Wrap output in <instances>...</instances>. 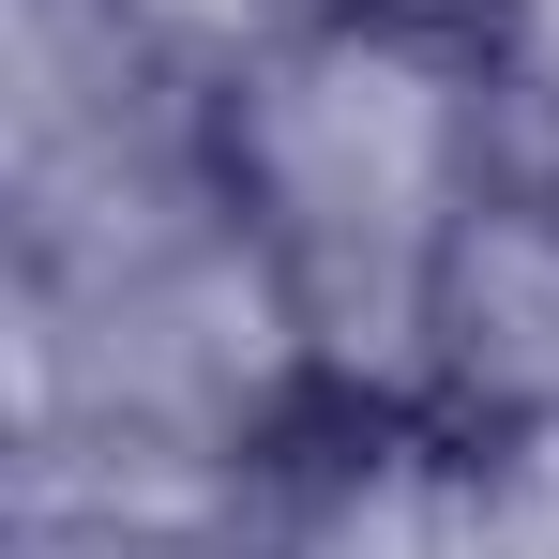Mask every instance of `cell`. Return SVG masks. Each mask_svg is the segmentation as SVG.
Masks as SVG:
<instances>
[{
    "label": "cell",
    "instance_id": "obj_1",
    "mask_svg": "<svg viewBox=\"0 0 559 559\" xmlns=\"http://www.w3.org/2000/svg\"><path fill=\"white\" fill-rule=\"evenodd\" d=\"M499 559H559V468L514 484V514H499Z\"/></svg>",
    "mask_w": 559,
    "mask_h": 559
}]
</instances>
